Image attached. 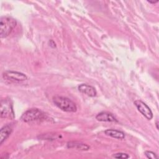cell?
I'll return each mask as SVG.
<instances>
[{
    "instance_id": "6",
    "label": "cell",
    "mask_w": 159,
    "mask_h": 159,
    "mask_svg": "<svg viewBox=\"0 0 159 159\" xmlns=\"http://www.w3.org/2000/svg\"><path fill=\"white\" fill-rule=\"evenodd\" d=\"M134 104L139 110V111L148 120H150L153 117V113L150 108L143 101L140 100H136L134 101Z\"/></svg>"
},
{
    "instance_id": "12",
    "label": "cell",
    "mask_w": 159,
    "mask_h": 159,
    "mask_svg": "<svg viewBox=\"0 0 159 159\" xmlns=\"http://www.w3.org/2000/svg\"><path fill=\"white\" fill-rule=\"evenodd\" d=\"M145 155L148 158H152V159H157L158 158V157L157 155V154L152 151H145Z\"/></svg>"
},
{
    "instance_id": "11",
    "label": "cell",
    "mask_w": 159,
    "mask_h": 159,
    "mask_svg": "<svg viewBox=\"0 0 159 159\" xmlns=\"http://www.w3.org/2000/svg\"><path fill=\"white\" fill-rule=\"evenodd\" d=\"M12 131V128L9 125H6L1 128L0 130V144L2 145V143L7 139L9 136Z\"/></svg>"
},
{
    "instance_id": "2",
    "label": "cell",
    "mask_w": 159,
    "mask_h": 159,
    "mask_svg": "<svg viewBox=\"0 0 159 159\" xmlns=\"http://www.w3.org/2000/svg\"><path fill=\"white\" fill-rule=\"evenodd\" d=\"M17 24L16 20L9 16H2L0 20V37H7L15 28Z\"/></svg>"
},
{
    "instance_id": "8",
    "label": "cell",
    "mask_w": 159,
    "mask_h": 159,
    "mask_svg": "<svg viewBox=\"0 0 159 159\" xmlns=\"http://www.w3.org/2000/svg\"><path fill=\"white\" fill-rule=\"evenodd\" d=\"M96 119L101 122H117L116 117L111 113L107 112H99L96 116Z\"/></svg>"
},
{
    "instance_id": "13",
    "label": "cell",
    "mask_w": 159,
    "mask_h": 159,
    "mask_svg": "<svg viewBox=\"0 0 159 159\" xmlns=\"http://www.w3.org/2000/svg\"><path fill=\"white\" fill-rule=\"evenodd\" d=\"M113 157L116 158H129L130 156L125 153H117L113 155Z\"/></svg>"
},
{
    "instance_id": "7",
    "label": "cell",
    "mask_w": 159,
    "mask_h": 159,
    "mask_svg": "<svg viewBox=\"0 0 159 159\" xmlns=\"http://www.w3.org/2000/svg\"><path fill=\"white\" fill-rule=\"evenodd\" d=\"M78 90L81 93L85 94L90 97H94L97 94L96 90L93 86L86 84H80L78 86Z\"/></svg>"
},
{
    "instance_id": "4",
    "label": "cell",
    "mask_w": 159,
    "mask_h": 159,
    "mask_svg": "<svg viewBox=\"0 0 159 159\" xmlns=\"http://www.w3.org/2000/svg\"><path fill=\"white\" fill-rule=\"evenodd\" d=\"M1 117L10 118L14 117L12 105L9 99H4L1 102Z\"/></svg>"
},
{
    "instance_id": "9",
    "label": "cell",
    "mask_w": 159,
    "mask_h": 159,
    "mask_svg": "<svg viewBox=\"0 0 159 159\" xmlns=\"http://www.w3.org/2000/svg\"><path fill=\"white\" fill-rule=\"evenodd\" d=\"M67 147L70 148H76L80 150L86 151L89 149V146L81 142L78 141H70L67 143Z\"/></svg>"
},
{
    "instance_id": "1",
    "label": "cell",
    "mask_w": 159,
    "mask_h": 159,
    "mask_svg": "<svg viewBox=\"0 0 159 159\" xmlns=\"http://www.w3.org/2000/svg\"><path fill=\"white\" fill-rule=\"evenodd\" d=\"M53 102L58 108L65 112H75L77 110L75 103L68 98L56 96L53 98Z\"/></svg>"
},
{
    "instance_id": "14",
    "label": "cell",
    "mask_w": 159,
    "mask_h": 159,
    "mask_svg": "<svg viewBox=\"0 0 159 159\" xmlns=\"http://www.w3.org/2000/svg\"><path fill=\"white\" fill-rule=\"evenodd\" d=\"M148 2L149 3H152V4H155V3H157L158 2V1H148Z\"/></svg>"
},
{
    "instance_id": "10",
    "label": "cell",
    "mask_w": 159,
    "mask_h": 159,
    "mask_svg": "<svg viewBox=\"0 0 159 159\" xmlns=\"http://www.w3.org/2000/svg\"><path fill=\"white\" fill-rule=\"evenodd\" d=\"M104 132L106 135L115 139L122 140L125 138L124 133L120 130H118L116 129H107L105 130Z\"/></svg>"
},
{
    "instance_id": "15",
    "label": "cell",
    "mask_w": 159,
    "mask_h": 159,
    "mask_svg": "<svg viewBox=\"0 0 159 159\" xmlns=\"http://www.w3.org/2000/svg\"><path fill=\"white\" fill-rule=\"evenodd\" d=\"M155 124H156V127H157V130H158V120H157V121H156V123H155Z\"/></svg>"
},
{
    "instance_id": "5",
    "label": "cell",
    "mask_w": 159,
    "mask_h": 159,
    "mask_svg": "<svg viewBox=\"0 0 159 159\" xmlns=\"http://www.w3.org/2000/svg\"><path fill=\"white\" fill-rule=\"evenodd\" d=\"M2 77L4 80L17 82L24 81L27 79V77L25 74L14 71H7L4 72Z\"/></svg>"
},
{
    "instance_id": "3",
    "label": "cell",
    "mask_w": 159,
    "mask_h": 159,
    "mask_svg": "<svg viewBox=\"0 0 159 159\" xmlns=\"http://www.w3.org/2000/svg\"><path fill=\"white\" fill-rule=\"evenodd\" d=\"M45 114L37 108H32L26 111L20 117V119L24 122H30L39 120L45 118Z\"/></svg>"
}]
</instances>
